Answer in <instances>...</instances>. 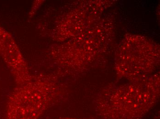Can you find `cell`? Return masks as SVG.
Returning a JSON list of instances; mask_svg holds the SVG:
<instances>
[{"label":"cell","mask_w":160,"mask_h":119,"mask_svg":"<svg viewBox=\"0 0 160 119\" xmlns=\"http://www.w3.org/2000/svg\"><path fill=\"white\" fill-rule=\"evenodd\" d=\"M158 83L150 78L115 89L98 99L96 115L99 119H142L157 102Z\"/></svg>","instance_id":"obj_1"},{"label":"cell","mask_w":160,"mask_h":119,"mask_svg":"<svg viewBox=\"0 0 160 119\" xmlns=\"http://www.w3.org/2000/svg\"><path fill=\"white\" fill-rule=\"evenodd\" d=\"M55 85L38 80L17 89L10 97L5 119H39L51 107L55 97Z\"/></svg>","instance_id":"obj_2"},{"label":"cell","mask_w":160,"mask_h":119,"mask_svg":"<svg viewBox=\"0 0 160 119\" xmlns=\"http://www.w3.org/2000/svg\"><path fill=\"white\" fill-rule=\"evenodd\" d=\"M55 119H93L92 118H75L64 117Z\"/></svg>","instance_id":"obj_3"}]
</instances>
